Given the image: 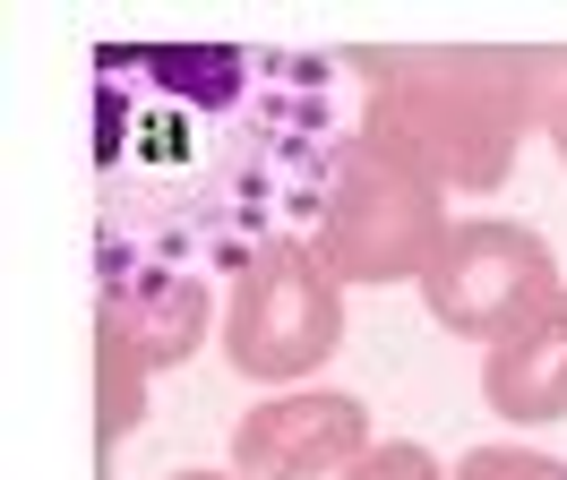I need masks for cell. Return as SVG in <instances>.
Wrapping results in <instances>:
<instances>
[{
    "label": "cell",
    "instance_id": "cell-1",
    "mask_svg": "<svg viewBox=\"0 0 567 480\" xmlns=\"http://www.w3.org/2000/svg\"><path fill=\"white\" fill-rule=\"evenodd\" d=\"M319 52L104 43L95 52V249L112 267L241 274L319 215L336 164Z\"/></svg>",
    "mask_w": 567,
    "mask_h": 480
},
{
    "label": "cell",
    "instance_id": "cell-2",
    "mask_svg": "<svg viewBox=\"0 0 567 480\" xmlns=\"http://www.w3.org/2000/svg\"><path fill=\"white\" fill-rule=\"evenodd\" d=\"M361 69V129L422 164L447 198H498L516 180L533 137V103L516 77V43H439V52H353Z\"/></svg>",
    "mask_w": 567,
    "mask_h": 480
},
{
    "label": "cell",
    "instance_id": "cell-3",
    "mask_svg": "<svg viewBox=\"0 0 567 480\" xmlns=\"http://www.w3.org/2000/svg\"><path fill=\"white\" fill-rule=\"evenodd\" d=\"M456 232L447 189L422 164H404L395 146H379L370 129H353L327 164L319 215H310V249L344 292H388V283H422L439 267V249Z\"/></svg>",
    "mask_w": 567,
    "mask_h": 480
},
{
    "label": "cell",
    "instance_id": "cell-4",
    "mask_svg": "<svg viewBox=\"0 0 567 480\" xmlns=\"http://www.w3.org/2000/svg\"><path fill=\"white\" fill-rule=\"evenodd\" d=\"M336 352H344V283L319 267L310 232L258 249L224 301V361L249 386L284 395V386H310Z\"/></svg>",
    "mask_w": 567,
    "mask_h": 480
},
{
    "label": "cell",
    "instance_id": "cell-5",
    "mask_svg": "<svg viewBox=\"0 0 567 480\" xmlns=\"http://www.w3.org/2000/svg\"><path fill=\"white\" fill-rule=\"evenodd\" d=\"M559 292H567L559 249L533 223H507V215H456L439 267L422 274L430 326H447L456 343H482V352L507 343L516 326H533Z\"/></svg>",
    "mask_w": 567,
    "mask_h": 480
},
{
    "label": "cell",
    "instance_id": "cell-6",
    "mask_svg": "<svg viewBox=\"0 0 567 480\" xmlns=\"http://www.w3.org/2000/svg\"><path fill=\"white\" fill-rule=\"evenodd\" d=\"M379 446L370 404L344 386H284L258 395L233 429V472L241 480H344Z\"/></svg>",
    "mask_w": 567,
    "mask_h": 480
},
{
    "label": "cell",
    "instance_id": "cell-7",
    "mask_svg": "<svg viewBox=\"0 0 567 480\" xmlns=\"http://www.w3.org/2000/svg\"><path fill=\"white\" fill-rule=\"evenodd\" d=\"M95 317L112 335L138 343V361L155 377L198 361L215 335V283L189 267H112L104 258V292H95Z\"/></svg>",
    "mask_w": 567,
    "mask_h": 480
},
{
    "label": "cell",
    "instance_id": "cell-8",
    "mask_svg": "<svg viewBox=\"0 0 567 480\" xmlns=\"http://www.w3.org/2000/svg\"><path fill=\"white\" fill-rule=\"evenodd\" d=\"M482 404L507 429H550L567 420V292L533 326H516L507 343L482 352Z\"/></svg>",
    "mask_w": 567,
    "mask_h": 480
},
{
    "label": "cell",
    "instance_id": "cell-9",
    "mask_svg": "<svg viewBox=\"0 0 567 480\" xmlns=\"http://www.w3.org/2000/svg\"><path fill=\"white\" fill-rule=\"evenodd\" d=\"M146 386H155V369L138 361V343L130 335H112L104 317H95V411H104V455H121V438L138 429V411H146Z\"/></svg>",
    "mask_w": 567,
    "mask_h": 480
},
{
    "label": "cell",
    "instance_id": "cell-10",
    "mask_svg": "<svg viewBox=\"0 0 567 480\" xmlns=\"http://www.w3.org/2000/svg\"><path fill=\"white\" fill-rule=\"evenodd\" d=\"M456 480H567V463L559 455H542V446H473L456 463Z\"/></svg>",
    "mask_w": 567,
    "mask_h": 480
},
{
    "label": "cell",
    "instance_id": "cell-11",
    "mask_svg": "<svg viewBox=\"0 0 567 480\" xmlns=\"http://www.w3.org/2000/svg\"><path fill=\"white\" fill-rule=\"evenodd\" d=\"M344 480H456V463H439V455L413 446V438H379Z\"/></svg>",
    "mask_w": 567,
    "mask_h": 480
},
{
    "label": "cell",
    "instance_id": "cell-12",
    "mask_svg": "<svg viewBox=\"0 0 567 480\" xmlns=\"http://www.w3.org/2000/svg\"><path fill=\"white\" fill-rule=\"evenodd\" d=\"M173 480H241V472H173Z\"/></svg>",
    "mask_w": 567,
    "mask_h": 480
},
{
    "label": "cell",
    "instance_id": "cell-13",
    "mask_svg": "<svg viewBox=\"0 0 567 480\" xmlns=\"http://www.w3.org/2000/svg\"><path fill=\"white\" fill-rule=\"evenodd\" d=\"M550 146H559V164H567V121H559V129H550Z\"/></svg>",
    "mask_w": 567,
    "mask_h": 480
}]
</instances>
